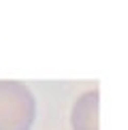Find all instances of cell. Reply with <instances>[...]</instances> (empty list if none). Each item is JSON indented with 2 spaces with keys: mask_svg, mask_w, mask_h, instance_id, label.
<instances>
[{
  "mask_svg": "<svg viewBox=\"0 0 128 130\" xmlns=\"http://www.w3.org/2000/svg\"><path fill=\"white\" fill-rule=\"evenodd\" d=\"M36 98L24 81L0 79V130H32Z\"/></svg>",
  "mask_w": 128,
  "mask_h": 130,
  "instance_id": "cell-1",
  "label": "cell"
},
{
  "mask_svg": "<svg viewBox=\"0 0 128 130\" xmlns=\"http://www.w3.org/2000/svg\"><path fill=\"white\" fill-rule=\"evenodd\" d=\"M100 92L88 90L77 96L71 107V130H100Z\"/></svg>",
  "mask_w": 128,
  "mask_h": 130,
  "instance_id": "cell-2",
  "label": "cell"
}]
</instances>
